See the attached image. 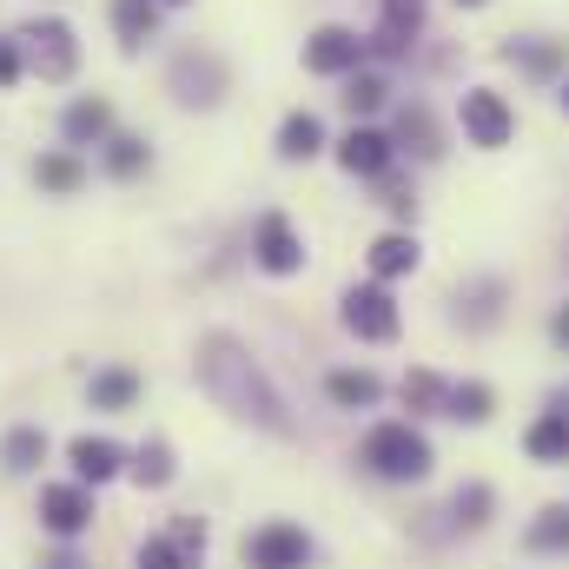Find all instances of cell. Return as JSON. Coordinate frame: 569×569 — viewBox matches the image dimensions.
Here are the masks:
<instances>
[{"mask_svg":"<svg viewBox=\"0 0 569 569\" xmlns=\"http://www.w3.org/2000/svg\"><path fill=\"white\" fill-rule=\"evenodd\" d=\"M199 385H206V398H212L219 411L272 430V437H298V418H291V405L279 398V385L259 371V358H252L232 331L199 338Z\"/></svg>","mask_w":569,"mask_h":569,"instance_id":"obj_1","label":"cell"},{"mask_svg":"<svg viewBox=\"0 0 569 569\" xmlns=\"http://www.w3.org/2000/svg\"><path fill=\"white\" fill-rule=\"evenodd\" d=\"M358 463L378 477V483H425L430 470H437V450H430V437L418 425H371L365 430V443H358Z\"/></svg>","mask_w":569,"mask_h":569,"instance_id":"obj_2","label":"cell"},{"mask_svg":"<svg viewBox=\"0 0 569 569\" xmlns=\"http://www.w3.org/2000/svg\"><path fill=\"white\" fill-rule=\"evenodd\" d=\"M13 47H20V60H27L40 80H73V67H80V40H73L67 20H27Z\"/></svg>","mask_w":569,"mask_h":569,"instance_id":"obj_3","label":"cell"},{"mask_svg":"<svg viewBox=\"0 0 569 569\" xmlns=\"http://www.w3.org/2000/svg\"><path fill=\"white\" fill-rule=\"evenodd\" d=\"M93 517H100L93 483H47V490H40V530H47V537L73 543V537L93 530Z\"/></svg>","mask_w":569,"mask_h":569,"instance_id":"obj_4","label":"cell"},{"mask_svg":"<svg viewBox=\"0 0 569 569\" xmlns=\"http://www.w3.org/2000/svg\"><path fill=\"white\" fill-rule=\"evenodd\" d=\"M398 298L385 291V284H351L345 291V331L351 338H365V345H391L398 338Z\"/></svg>","mask_w":569,"mask_h":569,"instance_id":"obj_5","label":"cell"},{"mask_svg":"<svg viewBox=\"0 0 569 569\" xmlns=\"http://www.w3.org/2000/svg\"><path fill=\"white\" fill-rule=\"evenodd\" d=\"M457 113H463V140L483 146V152L510 146V133H517V113H510V100H503L497 87H470Z\"/></svg>","mask_w":569,"mask_h":569,"instance_id":"obj_6","label":"cell"},{"mask_svg":"<svg viewBox=\"0 0 569 569\" xmlns=\"http://www.w3.org/2000/svg\"><path fill=\"white\" fill-rule=\"evenodd\" d=\"M172 93H179V107H219L226 100V60L206 47H186L172 60Z\"/></svg>","mask_w":569,"mask_h":569,"instance_id":"obj_7","label":"cell"},{"mask_svg":"<svg viewBox=\"0 0 569 569\" xmlns=\"http://www.w3.org/2000/svg\"><path fill=\"white\" fill-rule=\"evenodd\" d=\"M246 563L252 569H305L311 563V537H305L298 523L272 517V523H259V530L246 537Z\"/></svg>","mask_w":569,"mask_h":569,"instance_id":"obj_8","label":"cell"},{"mask_svg":"<svg viewBox=\"0 0 569 569\" xmlns=\"http://www.w3.org/2000/svg\"><path fill=\"white\" fill-rule=\"evenodd\" d=\"M252 259H259L272 279L305 272V239L291 232V219H284V212H266V219H259V232H252Z\"/></svg>","mask_w":569,"mask_h":569,"instance_id":"obj_9","label":"cell"},{"mask_svg":"<svg viewBox=\"0 0 569 569\" xmlns=\"http://www.w3.org/2000/svg\"><path fill=\"white\" fill-rule=\"evenodd\" d=\"M305 67L325 73V80H345V73L365 67V40H358L351 27H318V33L305 40Z\"/></svg>","mask_w":569,"mask_h":569,"instance_id":"obj_10","label":"cell"},{"mask_svg":"<svg viewBox=\"0 0 569 569\" xmlns=\"http://www.w3.org/2000/svg\"><path fill=\"white\" fill-rule=\"evenodd\" d=\"M67 463H73V483H93V490H100V483H113L133 457H127L113 437H73V443H67Z\"/></svg>","mask_w":569,"mask_h":569,"instance_id":"obj_11","label":"cell"},{"mask_svg":"<svg viewBox=\"0 0 569 569\" xmlns=\"http://www.w3.org/2000/svg\"><path fill=\"white\" fill-rule=\"evenodd\" d=\"M391 159H398V146H391V133H378V127H351L338 140V166L351 179H378V172H391Z\"/></svg>","mask_w":569,"mask_h":569,"instance_id":"obj_12","label":"cell"},{"mask_svg":"<svg viewBox=\"0 0 569 569\" xmlns=\"http://www.w3.org/2000/svg\"><path fill=\"white\" fill-rule=\"evenodd\" d=\"M418 27H425V0H385V20H378V33L365 40V47H378V53H411V40H418Z\"/></svg>","mask_w":569,"mask_h":569,"instance_id":"obj_13","label":"cell"},{"mask_svg":"<svg viewBox=\"0 0 569 569\" xmlns=\"http://www.w3.org/2000/svg\"><path fill=\"white\" fill-rule=\"evenodd\" d=\"M503 298H510V284L503 279H477L457 291V318H463V331H490L497 318H503Z\"/></svg>","mask_w":569,"mask_h":569,"instance_id":"obj_14","label":"cell"},{"mask_svg":"<svg viewBox=\"0 0 569 569\" xmlns=\"http://www.w3.org/2000/svg\"><path fill=\"white\" fill-rule=\"evenodd\" d=\"M523 550L530 557H569V503H543L523 530Z\"/></svg>","mask_w":569,"mask_h":569,"instance_id":"obj_15","label":"cell"},{"mask_svg":"<svg viewBox=\"0 0 569 569\" xmlns=\"http://www.w3.org/2000/svg\"><path fill=\"white\" fill-rule=\"evenodd\" d=\"M60 133H67V146L113 140V107H107V100H73V107H67V120H60Z\"/></svg>","mask_w":569,"mask_h":569,"instance_id":"obj_16","label":"cell"},{"mask_svg":"<svg viewBox=\"0 0 569 569\" xmlns=\"http://www.w3.org/2000/svg\"><path fill=\"white\" fill-rule=\"evenodd\" d=\"M87 398H93V411H133V405H140V371L107 365V371H93Z\"/></svg>","mask_w":569,"mask_h":569,"instance_id":"obj_17","label":"cell"},{"mask_svg":"<svg viewBox=\"0 0 569 569\" xmlns=\"http://www.w3.org/2000/svg\"><path fill=\"white\" fill-rule=\"evenodd\" d=\"M443 517H450V530H483L497 517V490L490 483H457L450 503H443Z\"/></svg>","mask_w":569,"mask_h":569,"instance_id":"obj_18","label":"cell"},{"mask_svg":"<svg viewBox=\"0 0 569 569\" xmlns=\"http://www.w3.org/2000/svg\"><path fill=\"white\" fill-rule=\"evenodd\" d=\"M40 463H47V430L40 425H13L0 437V470L27 477V470H40Z\"/></svg>","mask_w":569,"mask_h":569,"instance_id":"obj_19","label":"cell"},{"mask_svg":"<svg viewBox=\"0 0 569 569\" xmlns=\"http://www.w3.org/2000/svg\"><path fill=\"white\" fill-rule=\"evenodd\" d=\"M523 450H530V463H569V418L563 411H543L537 425L523 430Z\"/></svg>","mask_w":569,"mask_h":569,"instance_id":"obj_20","label":"cell"},{"mask_svg":"<svg viewBox=\"0 0 569 569\" xmlns=\"http://www.w3.org/2000/svg\"><path fill=\"white\" fill-rule=\"evenodd\" d=\"M113 33L127 53H140L146 40L159 33V0H113Z\"/></svg>","mask_w":569,"mask_h":569,"instance_id":"obj_21","label":"cell"},{"mask_svg":"<svg viewBox=\"0 0 569 569\" xmlns=\"http://www.w3.org/2000/svg\"><path fill=\"white\" fill-rule=\"evenodd\" d=\"M503 60L530 80H550L563 67V40H503Z\"/></svg>","mask_w":569,"mask_h":569,"instance_id":"obj_22","label":"cell"},{"mask_svg":"<svg viewBox=\"0 0 569 569\" xmlns=\"http://www.w3.org/2000/svg\"><path fill=\"white\" fill-rule=\"evenodd\" d=\"M325 398H331L338 411H371V405L385 398V385H378L371 371H331V378H325Z\"/></svg>","mask_w":569,"mask_h":569,"instance_id":"obj_23","label":"cell"},{"mask_svg":"<svg viewBox=\"0 0 569 569\" xmlns=\"http://www.w3.org/2000/svg\"><path fill=\"white\" fill-rule=\"evenodd\" d=\"M418 259H425V252H418V239H411V232H385V239L371 246V272H378V284L418 272Z\"/></svg>","mask_w":569,"mask_h":569,"instance_id":"obj_24","label":"cell"},{"mask_svg":"<svg viewBox=\"0 0 569 569\" xmlns=\"http://www.w3.org/2000/svg\"><path fill=\"white\" fill-rule=\"evenodd\" d=\"M127 470H133V483H140V490H166V483L179 477L172 443H166V437H146L140 450H133V463H127Z\"/></svg>","mask_w":569,"mask_h":569,"instance_id":"obj_25","label":"cell"},{"mask_svg":"<svg viewBox=\"0 0 569 569\" xmlns=\"http://www.w3.org/2000/svg\"><path fill=\"white\" fill-rule=\"evenodd\" d=\"M490 411H497V391L477 378L450 385V398H443V418H457V425H490Z\"/></svg>","mask_w":569,"mask_h":569,"instance_id":"obj_26","label":"cell"},{"mask_svg":"<svg viewBox=\"0 0 569 569\" xmlns=\"http://www.w3.org/2000/svg\"><path fill=\"white\" fill-rule=\"evenodd\" d=\"M391 146H405L411 159H437V152H443V140H437L430 107H405V113H398V140H391Z\"/></svg>","mask_w":569,"mask_h":569,"instance_id":"obj_27","label":"cell"},{"mask_svg":"<svg viewBox=\"0 0 569 569\" xmlns=\"http://www.w3.org/2000/svg\"><path fill=\"white\" fill-rule=\"evenodd\" d=\"M405 411L411 418H443V398H450V385L437 378V371H405Z\"/></svg>","mask_w":569,"mask_h":569,"instance_id":"obj_28","label":"cell"},{"mask_svg":"<svg viewBox=\"0 0 569 569\" xmlns=\"http://www.w3.org/2000/svg\"><path fill=\"white\" fill-rule=\"evenodd\" d=\"M279 152L298 166V159H318L325 152V127H318V113H291L279 127Z\"/></svg>","mask_w":569,"mask_h":569,"instance_id":"obj_29","label":"cell"},{"mask_svg":"<svg viewBox=\"0 0 569 569\" xmlns=\"http://www.w3.org/2000/svg\"><path fill=\"white\" fill-rule=\"evenodd\" d=\"M338 100H345L351 120H365V113H378V107L391 100V87H385V73H365V67H358V73H345V93H338Z\"/></svg>","mask_w":569,"mask_h":569,"instance_id":"obj_30","label":"cell"},{"mask_svg":"<svg viewBox=\"0 0 569 569\" xmlns=\"http://www.w3.org/2000/svg\"><path fill=\"white\" fill-rule=\"evenodd\" d=\"M33 179H40L47 192H80V186H87V166H80V152H40V159H33Z\"/></svg>","mask_w":569,"mask_h":569,"instance_id":"obj_31","label":"cell"},{"mask_svg":"<svg viewBox=\"0 0 569 569\" xmlns=\"http://www.w3.org/2000/svg\"><path fill=\"white\" fill-rule=\"evenodd\" d=\"M146 166H152V152H146L140 133H113V140H107V172H113V179H140Z\"/></svg>","mask_w":569,"mask_h":569,"instance_id":"obj_32","label":"cell"},{"mask_svg":"<svg viewBox=\"0 0 569 569\" xmlns=\"http://www.w3.org/2000/svg\"><path fill=\"white\" fill-rule=\"evenodd\" d=\"M133 569H192V557L172 537H146L140 550H133Z\"/></svg>","mask_w":569,"mask_h":569,"instance_id":"obj_33","label":"cell"},{"mask_svg":"<svg viewBox=\"0 0 569 569\" xmlns=\"http://www.w3.org/2000/svg\"><path fill=\"white\" fill-rule=\"evenodd\" d=\"M166 537H172V543H179L192 563L206 557V517H172V523H166Z\"/></svg>","mask_w":569,"mask_h":569,"instance_id":"obj_34","label":"cell"},{"mask_svg":"<svg viewBox=\"0 0 569 569\" xmlns=\"http://www.w3.org/2000/svg\"><path fill=\"white\" fill-rule=\"evenodd\" d=\"M13 80H20V47L0 40V87H13Z\"/></svg>","mask_w":569,"mask_h":569,"instance_id":"obj_35","label":"cell"},{"mask_svg":"<svg viewBox=\"0 0 569 569\" xmlns=\"http://www.w3.org/2000/svg\"><path fill=\"white\" fill-rule=\"evenodd\" d=\"M550 345H557V351H569V305H557V311H550Z\"/></svg>","mask_w":569,"mask_h":569,"instance_id":"obj_36","label":"cell"},{"mask_svg":"<svg viewBox=\"0 0 569 569\" xmlns=\"http://www.w3.org/2000/svg\"><path fill=\"white\" fill-rule=\"evenodd\" d=\"M550 411H563V418H569V391H557V398H550Z\"/></svg>","mask_w":569,"mask_h":569,"instance_id":"obj_37","label":"cell"},{"mask_svg":"<svg viewBox=\"0 0 569 569\" xmlns=\"http://www.w3.org/2000/svg\"><path fill=\"white\" fill-rule=\"evenodd\" d=\"M563 113H569V80H563Z\"/></svg>","mask_w":569,"mask_h":569,"instance_id":"obj_38","label":"cell"},{"mask_svg":"<svg viewBox=\"0 0 569 569\" xmlns=\"http://www.w3.org/2000/svg\"><path fill=\"white\" fill-rule=\"evenodd\" d=\"M457 7H483V0H457Z\"/></svg>","mask_w":569,"mask_h":569,"instance_id":"obj_39","label":"cell"},{"mask_svg":"<svg viewBox=\"0 0 569 569\" xmlns=\"http://www.w3.org/2000/svg\"><path fill=\"white\" fill-rule=\"evenodd\" d=\"M53 569H73V563H53Z\"/></svg>","mask_w":569,"mask_h":569,"instance_id":"obj_40","label":"cell"},{"mask_svg":"<svg viewBox=\"0 0 569 569\" xmlns=\"http://www.w3.org/2000/svg\"><path fill=\"white\" fill-rule=\"evenodd\" d=\"M172 7H179V0H172Z\"/></svg>","mask_w":569,"mask_h":569,"instance_id":"obj_41","label":"cell"}]
</instances>
